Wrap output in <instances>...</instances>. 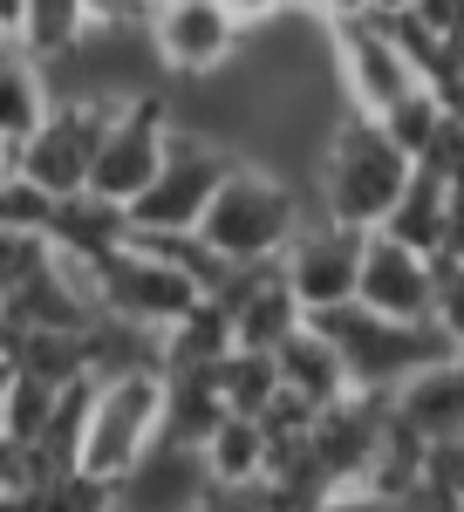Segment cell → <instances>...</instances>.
I'll return each mask as SVG.
<instances>
[{
	"label": "cell",
	"mask_w": 464,
	"mask_h": 512,
	"mask_svg": "<svg viewBox=\"0 0 464 512\" xmlns=\"http://www.w3.org/2000/svg\"><path fill=\"white\" fill-rule=\"evenodd\" d=\"M410 171H417V158H410L403 144H389L383 123L348 110V117L335 123V137H328L321 164H314L308 198H314V212H328V219H342V226L376 233V226L389 219V205L403 198Z\"/></svg>",
	"instance_id": "6da1fadb"
},
{
	"label": "cell",
	"mask_w": 464,
	"mask_h": 512,
	"mask_svg": "<svg viewBox=\"0 0 464 512\" xmlns=\"http://www.w3.org/2000/svg\"><path fill=\"white\" fill-rule=\"evenodd\" d=\"M308 212H314L308 185H294V178H280V171H267V164L239 158L226 171V185L212 192L198 233L212 239L232 267H267V260L287 253V239L301 233Z\"/></svg>",
	"instance_id": "7a4b0ae2"
},
{
	"label": "cell",
	"mask_w": 464,
	"mask_h": 512,
	"mask_svg": "<svg viewBox=\"0 0 464 512\" xmlns=\"http://www.w3.org/2000/svg\"><path fill=\"white\" fill-rule=\"evenodd\" d=\"M164 444V369H116L89 383L76 465L96 478H123L144 465V451Z\"/></svg>",
	"instance_id": "3957f363"
},
{
	"label": "cell",
	"mask_w": 464,
	"mask_h": 512,
	"mask_svg": "<svg viewBox=\"0 0 464 512\" xmlns=\"http://www.w3.org/2000/svg\"><path fill=\"white\" fill-rule=\"evenodd\" d=\"M308 321L335 342V349H342L348 383H355V390H369V396H389L410 369H424L430 355L451 349L437 321H389V315H376V308H362V301L321 308V315H308Z\"/></svg>",
	"instance_id": "277c9868"
},
{
	"label": "cell",
	"mask_w": 464,
	"mask_h": 512,
	"mask_svg": "<svg viewBox=\"0 0 464 512\" xmlns=\"http://www.w3.org/2000/svg\"><path fill=\"white\" fill-rule=\"evenodd\" d=\"M232 164H239L232 144H212V137L171 123V144H164L157 178L123 205L130 212V233H192L198 219H205V205H212V192L226 185Z\"/></svg>",
	"instance_id": "5b68a950"
},
{
	"label": "cell",
	"mask_w": 464,
	"mask_h": 512,
	"mask_svg": "<svg viewBox=\"0 0 464 512\" xmlns=\"http://www.w3.org/2000/svg\"><path fill=\"white\" fill-rule=\"evenodd\" d=\"M96 294H103V315L137 321V328H151V335L178 328V321L205 301V287H198L185 267H171L164 253L137 246V239H123L110 260L96 267Z\"/></svg>",
	"instance_id": "8992f818"
},
{
	"label": "cell",
	"mask_w": 464,
	"mask_h": 512,
	"mask_svg": "<svg viewBox=\"0 0 464 512\" xmlns=\"http://www.w3.org/2000/svg\"><path fill=\"white\" fill-rule=\"evenodd\" d=\"M328 62H335V82H342L355 117H383L396 96H410V89L424 82L417 62H410V48L396 41V28L376 21V14L335 21V28H328Z\"/></svg>",
	"instance_id": "52a82bcc"
},
{
	"label": "cell",
	"mask_w": 464,
	"mask_h": 512,
	"mask_svg": "<svg viewBox=\"0 0 464 512\" xmlns=\"http://www.w3.org/2000/svg\"><path fill=\"white\" fill-rule=\"evenodd\" d=\"M116 103H96V96H55V110L28 130L21 144V178H35L48 198H76L89 192V164H96V144L110 130Z\"/></svg>",
	"instance_id": "ba28073f"
},
{
	"label": "cell",
	"mask_w": 464,
	"mask_h": 512,
	"mask_svg": "<svg viewBox=\"0 0 464 512\" xmlns=\"http://www.w3.org/2000/svg\"><path fill=\"white\" fill-rule=\"evenodd\" d=\"M164 144H171V96H164V89L116 103L110 130H103V144H96V164H89V192L130 205V198L157 178Z\"/></svg>",
	"instance_id": "9c48e42d"
},
{
	"label": "cell",
	"mask_w": 464,
	"mask_h": 512,
	"mask_svg": "<svg viewBox=\"0 0 464 512\" xmlns=\"http://www.w3.org/2000/svg\"><path fill=\"white\" fill-rule=\"evenodd\" d=\"M362 246H369L362 226H342V219H328V212H308V219H301V233L287 239V253H280V274H287V287L301 294L308 315L355 301Z\"/></svg>",
	"instance_id": "30bf717a"
},
{
	"label": "cell",
	"mask_w": 464,
	"mask_h": 512,
	"mask_svg": "<svg viewBox=\"0 0 464 512\" xmlns=\"http://www.w3.org/2000/svg\"><path fill=\"white\" fill-rule=\"evenodd\" d=\"M151 48L164 62V76H219L239 62L246 28L232 21L226 0H157Z\"/></svg>",
	"instance_id": "8fae6325"
},
{
	"label": "cell",
	"mask_w": 464,
	"mask_h": 512,
	"mask_svg": "<svg viewBox=\"0 0 464 512\" xmlns=\"http://www.w3.org/2000/svg\"><path fill=\"white\" fill-rule=\"evenodd\" d=\"M355 301L389 321H437V253H417L389 233H369Z\"/></svg>",
	"instance_id": "7c38bea8"
},
{
	"label": "cell",
	"mask_w": 464,
	"mask_h": 512,
	"mask_svg": "<svg viewBox=\"0 0 464 512\" xmlns=\"http://www.w3.org/2000/svg\"><path fill=\"white\" fill-rule=\"evenodd\" d=\"M212 301H219L226 321H232V349H267L273 355L301 321H308L301 294L280 274V260H267V267H232L226 287H219Z\"/></svg>",
	"instance_id": "4fadbf2b"
},
{
	"label": "cell",
	"mask_w": 464,
	"mask_h": 512,
	"mask_svg": "<svg viewBox=\"0 0 464 512\" xmlns=\"http://www.w3.org/2000/svg\"><path fill=\"white\" fill-rule=\"evenodd\" d=\"M389 417H396L403 431H417L424 444L464 437V355L444 349V355H430L424 369H410V376L389 390Z\"/></svg>",
	"instance_id": "5bb4252c"
},
{
	"label": "cell",
	"mask_w": 464,
	"mask_h": 512,
	"mask_svg": "<svg viewBox=\"0 0 464 512\" xmlns=\"http://www.w3.org/2000/svg\"><path fill=\"white\" fill-rule=\"evenodd\" d=\"M376 233L403 239V246H417V253H437L444 260V246H451V171H437V164H417L410 171V185L403 198L389 205V219Z\"/></svg>",
	"instance_id": "9a60e30c"
},
{
	"label": "cell",
	"mask_w": 464,
	"mask_h": 512,
	"mask_svg": "<svg viewBox=\"0 0 464 512\" xmlns=\"http://www.w3.org/2000/svg\"><path fill=\"white\" fill-rule=\"evenodd\" d=\"M123 239H130V212H123L116 198H96V192L55 198V219H48V246H55V253L103 267Z\"/></svg>",
	"instance_id": "2e32d148"
},
{
	"label": "cell",
	"mask_w": 464,
	"mask_h": 512,
	"mask_svg": "<svg viewBox=\"0 0 464 512\" xmlns=\"http://www.w3.org/2000/svg\"><path fill=\"white\" fill-rule=\"evenodd\" d=\"M273 355H280V390H294L301 403H314V410H328V403H342V396L355 390V383H348L342 349H335L314 321H301Z\"/></svg>",
	"instance_id": "e0dca14e"
},
{
	"label": "cell",
	"mask_w": 464,
	"mask_h": 512,
	"mask_svg": "<svg viewBox=\"0 0 464 512\" xmlns=\"http://www.w3.org/2000/svg\"><path fill=\"white\" fill-rule=\"evenodd\" d=\"M55 110V76L48 62H35L21 41H0V137L28 144V130Z\"/></svg>",
	"instance_id": "ac0fdd59"
},
{
	"label": "cell",
	"mask_w": 464,
	"mask_h": 512,
	"mask_svg": "<svg viewBox=\"0 0 464 512\" xmlns=\"http://www.w3.org/2000/svg\"><path fill=\"white\" fill-rule=\"evenodd\" d=\"M219 417H226L219 362H212V369H164V437H171V444H192L198 451Z\"/></svg>",
	"instance_id": "d6986e66"
},
{
	"label": "cell",
	"mask_w": 464,
	"mask_h": 512,
	"mask_svg": "<svg viewBox=\"0 0 464 512\" xmlns=\"http://www.w3.org/2000/svg\"><path fill=\"white\" fill-rule=\"evenodd\" d=\"M198 458H205V478L212 485H260L267 478V431H260V417L226 410L212 424V437L198 444Z\"/></svg>",
	"instance_id": "ffe728a7"
},
{
	"label": "cell",
	"mask_w": 464,
	"mask_h": 512,
	"mask_svg": "<svg viewBox=\"0 0 464 512\" xmlns=\"http://www.w3.org/2000/svg\"><path fill=\"white\" fill-rule=\"evenodd\" d=\"M96 21H89V0H28L21 7V28H14V41L35 55V62H62L69 48H76L82 35H89Z\"/></svg>",
	"instance_id": "44dd1931"
},
{
	"label": "cell",
	"mask_w": 464,
	"mask_h": 512,
	"mask_svg": "<svg viewBox=\"0 0 464 512\" xmlns=\"http://www.w3.org/2000/svg\"><path fill=\"white\" fill-rule=\"evenodd\" d=\"M376 123L389 130V144H403L410 158L424 164L430 151H437V137H444V130L458 123V110H451V103H444V96H437L430 82H417V89H410V96H396V103H389Z\"/></svg>",
	"instance_id": "7402d4cb"
},
{
	"label": "cell",
	"mask_w": 464,
	"mask_h": 512,
	"mask_svg": "<svg viewBox=\"0 0 464 512\" xmlns=\"http://www.w3.org/2000/svg\"><path fill=\"white\" fill-rule=\"evenodd\" d=\"M219 396H226V410H239V417H260L273 396H280V355L226 349L219 355Z\"/></svg>",
	"instance_id": "603a6c76"
},
{
	"label": "cell",
	"mask_w": 464,
	"mask_h": 512,
	"mask_svg": "<svg viewBox=\"0 0 464 512\" xmlns=\"http://www.w3.org/2000/svg\"><path fill=\"white\" fill-rule=\"evenodd\" d=\"M41 512H116V478H96L82 465H62L55 478L35 485Z\"/></svg>",
	"instance_id": "cb8c5ba5"
},
{
	"label": "cell",
	"mask_w": 464,
	"mask_h": 512,
	"mask_svg": "<svg viewBox=\"0 0 464 512\" xmlns=\"http://www.w3.org/2000/svg\"><path fill=\"white\" fill-rule=\"evenodd\" d=\"M48 260V233H21V226H0V301L21 287Z\"/></svg>",
	"instance_id": "d4e9b609"
},
{
	"label": "cell",
	"mask_w": 464,
	"mask_h": 512,
	"mask_svg": "<svg viewBox=\"0 0 464 512\" xmlns=\"http://www.w3.org/2000/svg\"><path fill=\"white\" fill-rule=\"evenodd\" d=\"M437 328L464 355V267L458 260H437Z\"/></svg>",
	"instance_id": "484cf974"
},
{
	"label": "cell",
	"mask_w": 464,
	"mask_h": 512,
	"mask_svg": "<svg viewBox=\"0 0 464 512\" xmlns=\"http://www.w3.org/2000/svg\"><path fill=\"white\" fill-rule=\"evenodd\" d=\"M314 512H396L376 492V485H362V478H342V485H328L321 499H314Z\"/></svg>",
	"instance_id": "4316f807"
},
{
	"label": "cell",
	"mask_w": 464,
	"mask_h": 512,
	"mask_svg": "<svg viewBox=\"0 0 464 512\" xmlns=\"http://www.w3.org/2000/svg\"><path fill=\"white\" fill-rule=\"evenodd\" d=\"M410 14H417L424 28H437L444 41H458V48H464V0H417Z\"/></svg>",
	"instance_id": "83f0119b"
},
{
	"label": "cell",
	"mask_w": 464,
	"mask_h": 512,
	"mask_svg": "<svg viewBox=\"0 0 464 512\" xmlns=\"http://www.w3.org/2000/svg\"><path fill=\"white\" fill-rule=\"evenodd\" d=\"M301 14H314L321 28H335V21H355V14H369V0H294Z\"/></svg>",
	"instance_id": "f1b7e54d"
},
{
	"label": "cell",
	"mask_w": 464,
	"mask_h": 512,
	"mask_svg": "<svg viewBox=\"0 0 464 512\" xmlns=\"http://www.w3.org/2000/svg\"><path fill=\"white\" fill-rule=\"evenodd\" d=\"M226 7H232V21H239V28H267L273 14H287L294 0H226Z\"/></svg>",
	"instance_id": "f546056e"
},
{
	"label": "cell",
	"mask_w": 464,
	"mask_h": 512,
	"mask_svg": "<svg viewBox=\"0 0 464 512\" xmlns=\"http://www.w3.org/2000/svg\"><path fill=\"white\" fill-rule=\"evenodd\" d=\"M14 178H21V144H7V137H0V192H7Z\"/></svg>",
	"instance_id": "4dcf8cb0"
},
{
	"label": "cell",
	"mask_w": 464,
	"mask_h": 512,
	"mask_svg": "<svg viewBox=\"0 0 464 512\" xmlns=\"http://www.w3.org/2000/svg\"><path fill=\"white\" fill-rule=\"evenodd\" d=\"M21 7H28V0H0V41H14V28H21Z\"/></svg>",
	"instance_id": "1f68e13d"
},
{
	"label": "cell",
	"mask_w": 464,
	"mask_h": 512,
	"mask_svg": "<svg viewBox=\"0 0 464 512\" xmlns=\"http://www.w3.org/2000/svg\"><path fill=\"white\" fill-rule=\"evenodd\" d=\"M410 7H417V0H369V14H376V21H396V14H410Z\"/></svg>",
	"instance_id": "d6a6232c"
},
{
	"label": "cell",
	"mask_w": 464,
	"mask_h": 512,
	"mask_svg": "<svg viewBox=\"0 0 464 512\" xmlns=\"http://www.w3.org/2000/svg\"><path fill=\"white\" fill-rule=\"evenodd\" d=\"M0 437H7V424H0Z\"/></svg>",
	"instance_id": "836d02e7"
}]
</instances>
